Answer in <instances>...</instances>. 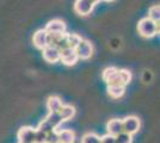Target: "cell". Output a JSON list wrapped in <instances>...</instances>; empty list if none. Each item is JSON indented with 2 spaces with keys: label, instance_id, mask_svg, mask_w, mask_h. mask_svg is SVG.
Listing matches in <instances>:
<instances>
[{
  "label": "cell",
  "instance_id": "cell-12",
  "mask_svg": "<svg viewBox=\"0 0 160 143\" xmlns=\"http://www.w3.org/2000/svg\"><path fill=\"white\" fill-rule=\"evenodd\" d=\"M59 138H60V143H74L75 134L72 130H61V131H59Z\"/></svg>",
  "mask_w": 160,
  "mask_h": 143
},
{
  "label": "cell",
  "instance_id": "cell-8",
  "mask_svg": "<svg viewBox=\"0 0 160 143\" xmlns=\"http://www.w3.org/2000/svg\"><path fill=\"white\" fill-rule=\"evenodd\" d=\"M43 59L49 63H56L60 61V50L55 47H46L42 50Z\"/></svg>",
  "mask_w": 160,
  "mask_h": 143
},
{
  "label": "cell",
  "instance_id": "cell-25",
  "mask_svg": "<svg viewBox=\"0 0 160 143\" xmlns=\"http://www.w3.org/2000/svg\"><path fill=\"white\" fill-rule=\"evenodd\" d=\"M46 141H47V134H44L43 131L36 129L35 141H33V143H46Z\"/></svg>",
  "mask_w": 160,
  "mask_h": 143
},
{
  "label": "cell",
  "instance_id": "cell-4",
  "mask_svg": "<svg viewBox=\"0 0 160 143\" xmlns=\"http://www.w3.org/2000/svg\"><path fill=\"white\" fill-rule=\"evenodd\" d=\"M75 54L81 60H88L93 54V45L92 43L87 40H82L79 43V45L75 49Z\"/></svg>",
  "mask_w": 160,
  "mask_h": 143
},
{
  "label": "cell",
  "instance_id": "cell-20",
  "mask_svg": "<svg viewBox=\"0 0 160 143\" xmlns=\"http://www.w3.org/2000/svg\"><path fill=\"white\" fill-rule=\"evenodd\" d=\"M115 142L116 143H132L133 142V136L128 135L126 132H121L117 136H115Z\"/></svg>",
  "mask_w": 160,
  "mask_h": 143
},
{
  "label": "cell",
  "instance_id": "cell-26",
  "mask_svg": "<svg viewBox=\"0 0 160 143\" xmlns=\"http://www.w3.org/2000/svg\"><path fill=\"white\" fill-rule=\"evenodd\" d=\"M100 143H116V142H115V137L107 134V135H104L103 137H100Z\"/></svg>",
  "mask_w": 160,
  "mask_h": 143
},
{
  "label": "cell",
  "instance_id": "cell-24",
  "mask_svg": "<svg viewBox=\"0 0 160 143\" xmlns=\"http://www.w3.org/2000/svg\"><path fill=\"white\" fill-rule=\"evenodd\" d=\"M67 36H68V34H62L60 37V40L58 41V43H56V47L59 50H62V49H65V48H68V41H67Z\"/></svg>",
  "mask_w": 160,
  "mask_h": 143
},
{
  "label": "cell",
  "instance_id": "cell-23",
  "mask_svg": "<svg viewBox=\"0 0 160 143\" xmlns=\"http://www.w3.org/2000/svg\"><path fill=\"white\" fill-rule=\"evenodd\" d=\"M37 130H41V131H43L44 134H48V132H50V131H53V130H55L49 124V123L46 121V119H43V121H41V123L38 124V128H37Z\"/></svg>",
  "mask_w": 160,
  "mask_h": 143
},
{
  "label": "cell",
  "instance_id": "cell-14",
  "mask_svg": "<svg viewBox=\"0 0 160 143\" xmlns=\"http://www.w3.org/2000/svg\"><path fill=\"white\" fill-rule=\"evenodd\" d=\"M124 91H126V87H123V86H108V93L115 99L121 98L124 94Z\"/></svg>",
  "mask_w": 160,
  "mask_h": 143
},
{
  "label": "cell",
  "instance_id": "cell-3",
  "mask_svg": "<svg viewBox=\"0 0 160 143\" xmlns=\"http://www.w3.org/2000/svg\"><path fill=\"white\" fill-rule=\"evenodd\" d=\"M97 1L94 0H77L74 2V11L79 16H88L93 11Z\"/></svg>",
  "mask_w": 160,
  "mask_h": 143
},
{
  "label": "cell",
  "instance_id": "cell-6",
  "mask_svg": "<svg viewBox=\"0 0 160 143\" xmlns=\"http://www.w3.org/2000/svg\"><path fill=\"white\" fill-rule=\"evenodd\" d=\"M32 42H33V45L37 48V49L43 50L46 47H48V32L46 30H43V29L36 31L33 34Z\"/></svg>",
  "mask_w": 160,
  "mask_h": 143
},
{
  "label": "cell",
  "instance_id": "cell-19",
  "mask_svg": "<svg viewBox=\"0 0 160 143\" xmlns=\"http://www.w3.org/2000/svg\"><path fill=\"white\" fill-rule=\"evenodd\" d=\"M79 60V57H78V55L75 54V51H74L72 55H69V56H66V57H62L60 59V61L65 64V66H74L77 62Z\"/></svg>",
  "mask_w": 160,
  "mask_h": 143
},
{
  "label": "cell",
  "instance_id": "cell-17",
  "mask_svg": "<svg viewBox=\"0 0 160 143\" xmlns=\"http://www.w3.org/2000/svg\"><path fill=\"white\" fill-rule=\"evenodd\" d=\"M118 76H120L121 82H122V85L124 87L132 80V73L129 70H127V69H121V70H118Z\"/></svg>",
  "mask_w": 160,
  "mask_h": 143
},
{
  "label": "cell",
  "instance_id": "cell-5",
  "mask_svg": "<svg viewBox=\"0 0 160 143\" xmlns=\"http://www.w3.org/2000/svg\"><path fill=\"white\" fill-rule=\"evenodd\" d=\"M35 134H36V129H33L31 126H22L18 130L17 137L19 143H33Z\"/></svg>",
  "mask_w": 160,
  "mask_h": 143
},
{
  "label": "cell",
  "instance_id": "cell-18",
  "mask_svg": "<svg viewBox=\"0 0 160 143\" xmlns=\"http://www.w3.org/2000/svg\"><path fill=\"white\" fill-rule=\"evenodd\" d=\"M81 143H100V137L93 132H87L81 138Z\"/></svg>",
  "mask_w": 160,
  "mask_h": 143
},
{
  "label": "cell",
  "instance_id": "cell-11",
  "mask_svg": "<svg viewBox=\"0 0 160 143\" xmlns=\"http://www.w3.org/2000/svg\"><path fill=\"white\" fill-rule=\"evenodd\" d=\"M59 115L62 118V122L63 121H69L75 115V109H74L72 105H62L61 110L59 111Z\"/></svg>",
  "mask_w": 160,
  "mask_h": 143
},
{
  "label": "cell",
  "instance_id": "cell-10",
  "mask_svg": "<svg viewBox=\"0 0 160 143\" xmlns=\"http://www.w3.org/2000/svg\"><path fill=\"white\" fill-rule=\"evenodd\" d=\"M62 100H61L59 97L53 95V97H49L47 100V109L49 110V112H59L62 107Z\"/></svg>",
  "mask_w": 160,
  "mask_h": 143
},
{
  "label": "cell",
  "instance_id": "cell-13",
  "mask_svg": "<svg viewBox=\"0 0 160 143\" xmlns=\"http://www.w3.org/2000/svg\"><path fill=\"white\" fill-rule=\"evenodd\" d=\"M46 121L53 126L54 129L56 130L58 126L62 123V118L59 115V112H49V115L46 117Z\"/></svg>",
  "mask_w": 160,
  "mask_h": 143
},
{
  "label": "cell",
  "instance_id": "cell-9",
  "mask_svg": "<svg viewBox=\"0 0 160 143\" xmlns=\"http://www.w3.org/2000/svg\"><path fill=\"white\" fill-rule=\"evenodd\" d=\"M107 130L108 134L111 135V136H117L118 134L123 132V128H122V119H118V118H113V119H110L107 124Z\"/></svg>",
  "mask_w": 160,
  "mask_h": 143
},
{
  "label": "cell",
  "instance_id": "cell-22",
  "mask_svg": "<svg viewBox=\"0 0 160 143\" xmlns=\"http://www.w3.org/2000/svg\"><path fill=\"white\" fill-rule=\"evenodd\" d=\"M117 72H118V69L116 68V67H108V68L104 69V72H103V79L108 81L109 79H111L113 75L117 74Z\"/></svg>",
  "mask_w": 160,
  "mask_h": 143
},
{
  "label": "cell",
  "instance_id": "cell-15",
  "mask_svg": "<svg viewBox=\"0 0 160 143\" xmlns=\"http://www.w3.org/2000/svg\"><path fill=\"white\" fill-rule=\"evenodd\" d=\"M67 41H68V47L72 48L73 50H75L77 47L79 45L80 42L82 41V38L77 34H68V36H67Z\"/></svg>",
  "mask_w": 160,
  "mask_h": 143
},
{
  "label": "cell",
  "instance_id": "cell-21",
  "mask_svg": "<svg viewBox=\"0 0 160 143\" xmlns=\"http://www.w3.org/2000/svg\"><path fill=\"white\" fill-rule=\"evenodd\" d=\"M46 143H60V138H59V131L58 130H53L47 134V141Z\"/></svg>",
  "mask_w": 160,
  "mask_h": 143
},
{
  "label": "cell",
  "instance_id": "cell-2",
  "mask_svg": "<svg viewBox=\"0 0 160 143\" xmlns=\"http://www.w3.org/2000/svg\"><path fill=\"white\" fill-rule=\"evenodd\" d=\"M141 126L140 119L136 116H128L124 119H122V128L123 132H126L128 135L133 136L134 134H136Z\"/></svg>",
  "mask_w": 160,
  "mask_h": 143
},
{
  "label": "cell",
  "instance_id": "cell-7",
  "mask_svg": "<svg viewBox=\"0 0 160 143\" xmlns=\"http://www.w3.org/2000/svg\"><path fill=\"white\" fill-rule=\"evenodd\" d=\"M44 30L48 34H66V24L60 19H53L48 23Z\"/></svg>",
  "mask_w": 160,
  "mask_h": 143
},
{
  "label": "cell",
  "instance_id": "cell-1",
  "mask_svg": "<svg viewBox=\"0 0 160 143\" xmlns=\"http://www.w3.org/2000/svg\"><path fill=\"white\" fill-rule=\"evenodd\" d=\"M139 34L145 38H152L157 34H159V23H154L149 18H143L138 24Z\"/></svg>",
  "mask_w": 160,
  "mask_h": 143
},
{
  "label": "cell",
  "instance_id": "cell-16",
  "mask_svg": "<svg viewBox=\"0 0 160 143\" xmlns=\"http://www.w3.org/2000/svg\"><path fill=\"white\" fill-rule=\"evenodd\" d=\"M147 18H149L151 21H153L154 23H159V19H160V7L159 5H154L149 8V11H148V17Z\"/></svg>",
  "mask_w": 160,
  "mask_h": 143
}]
</instances>
